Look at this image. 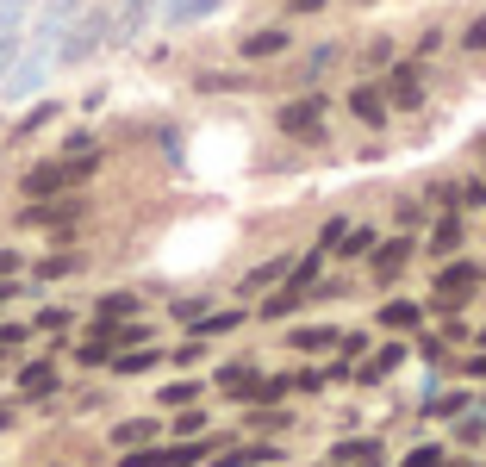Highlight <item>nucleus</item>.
<instances>
[{"label":"nucleus","instance_id":"obj_1","mask_svg":"<svg viewBox=\"0 0 486 467\" xmlns=\"http://www.w3.org/2000/svg\"><path fill=\"white\" fill-rule=\"evenodd\" d=\"M100 169V150L94 156H63V162H38L31 175H25V194H31V206L38 200H56V194H69L75 181H88Z\"/></svg>","mask_w":486,"mask_h":467},{"label":"nucleus","instance_id":"obj_9","mask_svg":"<svg viewBox=\"0 0 486 467\" xmlns=\"http://www.w3.org/2000/svg\"><path fill=\"white\" fill-rule=\"evenodd\" d=\"M405 255H412V237L380 243V249H374V274H399V268H405Z\"/></svg>","mask_w":486,"mask_h":467},{"label":"nucleus","instance_id":"obj_19","mask_svg":"<svg viewBox=\"0 0 486 467\" xmlns=\"http://www.w3.org/2000/svg\"><path fill=\"white\" fill-rule=\"evenodd\" d=\"M19 380H25V393H50V386H56V368H50V361H31Z\"/></svg>","mask_w":486,"mask_h":467},{"label":"nucleus","instance_id":"obj_21","mask_svg":"<svg viewBox=\"0 0 486 467\" xmlns=\"http://www.w3.org/2000/svg\"><path fill=\"white\" fill-rule=\"evenodd\" d=\"M262 462H274V449H262V443H256V449H231L219 467H262Z\"/></svg>","mask_w":486,"mask_h":467},{"label":"nucleus","instance_id":"obj_28","mask_svg":"<svg viewBox=\"0 0 486 467\" xmlns=\"http://www.w3.org/2000/svg\"><path fill=\"white\" fill-rule=\"evenodd\" d=\"M281 268H287V262H268V268H256V274H249V281H243V287H249V293H256V287H268V281H274V274H281Z\"/></svg>","mask_w":486,"mask_h":467},{"label":"nucleus","instance_id":"obj_31","mask_svg":"<svg viewBox=\"0 0 486 467\" xmlns=\"http://www.w3.org/2000/svg\"><path fill=\"white\" fill-rule=\"evenodd\" d=\"M318 6H325V0H293V13H318Z\"/></svg>","mask_w":486,"mask_h":467},{"label":"nucleus","instance_id":"obj_5","mask_svg":"<svg viewBox=\"0 0 486 467\" xmlns=\"http://www.w3.org/2000/svg\"><path fill=\"white\" fill-rule=\"evenodd\" d=\"M418 100H424L418 69H393V75H386V107H399V113H405V107H418Z\"/></svg>","mask_w":486,"mask_h":467},{"label":"nucleus","instance_id":"obj_23","mask_svg":"<svg viewBox=\"0 0 486 467\" xmlns=\"http://www.w3.org/2000/svg\"><path fill=\"white\" fill-rule=\"evenodd\" d=\"M293 306H299V293H293V287H287V293H274V299H268V306H262V318H287V312H293Z\"/></svg>","mask_w":486,"mask_h":467},{"label":"nucleus","instance_id":"obj_27","mask_svg":"<svg viewBox=\"0 0 486 467\" xmlns=\"http://www.w3.org/2000/svg\"><path fill=\"white\" fill-rule=\"evenodd\" d=\"M462 44H468V50H486V13L468 25V31H462Z\"/></svg>","mask_w":486,"mask_h":467},{"label":"nucleus","instance_id":"obj_22","mask_svg":"<svg viewBox=\"0 0 486 467\" xmlns=\"http://www.w3.org/2000/svg\"><path fill=\"white\" fill-rule=\"evenodd\" d=\"M82 268V255H50V262H38V281H56V274H75Z\"/></svg>","mask_w":486,"mask_h":467},{"label":"nucleus","instance_id":"obj_25","mask_svg":"<svg viewBox=\"0 0 486 467\" xmlns=\"http://www.w3.org/2000/svg\"><path fill=\"white\" fill-rule=\"evenodd\" d=\"M337 249H343V255H362V249H374V231H343Z\"/></svg>","mask_w":486,"mask_h":467},{"label":"nucleus","instance_id":"obj_26","mask_svg":"<svg viewBox=\"0 0 486 467\" xmlns=\"http://www.w3.org/2000/svg\"><path fill=\"white\" fill-rule=\"evenodd\" d=\"M405 467H449V455H443V449H412Z\"/></svg>","mask_w":486,"mask_h":467},{"label":"nucleus","instance_id":"obj_18","mask_svg":"<svg viewBox=\"0 0 486 467\" xmlns=\"http://www.w3.org/2000/svg\"><path fill=\"white\" fill-rule=\"evenodd\" d=\"M399 361H405V350H399V343H386V350H380V355H374V361L362 368V380H386V374H393Z\"/></svg>","mask_w":486,"mask_h":467},{"label":"nucleus","instance_id":"obj_30","mask_svg":"<svg viewBox=\"0 0 486 467\" xmlns=\"http://www.w3.org/2000/svg\"><path fill=\"white\" fill-rule=\"evenodd\" d=\"M0 274H19V255L13 249H0Z\"/></svg>","mask_w":486,"mask_h":467},{"label":"nucleus","instance_id":"obj_17","mask_svg":"<svg viewBox=\"0 0 486 467\" xmlns=\"http://www.w3.org/2000/svg\"><path fill=\"white\" fill-rule=\"evenodd\" d=\"M219 386H225V393H238V399H249V386H256V368H238V361H231V368H219Z\"/></svg>","mask_w":486,"mask_h":467},{"label":"nucleus","instance_id":"obj_6","mask_svg":"<svg viewBox=\"0 0 486 467\" xmlns=\"http://www.w3.org/2000/svg\"><path fill=\"white\" fill-rule=\"evenodd\" d=\"M75 212H82V200H38L25 212V225H75Z\"/></svg>","mask_w":486,"mask_h":467},{"label":"nucleus","instance_id":"obj_32","mask_svg":"<svg viewBox=\"0 0 486 467\" xmlns=\"http://www.w3.org/2000/svg\"><path fill=\"white\" fill-rule=\"evenodd\" d=\"M0 430H6V411H0Z\"/></svg>","mask_w":486,"mask_h":467},{"label":"nucleus","instance_id":"obj_4","mask_svg":"<svg viewBox=\"0 0 486 467\" xmlns=\"http://www.w3.org/2000/svg\"><path fill=\"white\" fill-rule=\"evenodd\" d=\"M474 281H481L474 262H449V268L437 274V306H462V299L474 293Z\"/></svg>","mask_w":486,"mask_h":467},{"label":"nucleus","instance_id":"obj_16","mask_svg":"<svg viewBox=\"0 0 486 467\" xmlns=\"http://www.w3.org/2000/svg\"><path fill=\"white\" fill-rule=\"evenodd\" d=\"M131 312H137V299H131V293H107V299H100V324H125Z\"/></svg>","mask_w":486,"mask_h":467},{"label":"nucleus","instance_id":"obj_8","mask_svg":"<svg viewBox=\"0 0 486 467\" xmlns=\"http://www.w3.org/2000/svg\"><path fill=\"white\" fill-rule=\"evenodd\" d=\"M287 44H293V38H287L281 25H268V31H249V38H243V56H281Z\"/></svg>","mask_w":486,"mask_h":467},{"label":"nucleus","instance_id":"obj_24","mask_svg":"<svg viewBox=\"0 0 486 467\" xmlns=\"http://www.w3.org/2000/svg\"><path fill=\"white\" fill-rule=\"evenodd\" d=\"M187 399H200V380H175V386L162 393V405H187Z\"/></svg>","mask_w":486,"mask_h":467},{"label":"nucleus","instance_id":"obj_13","mask_svg":"<svg viewBox=\"0 0 486 467\" xmlns=\"http://www.w3.org/2000/svg\"><path fill=\"white\" fill-rule=\"evenodd\" d=\"M156 361H162V355H156L150 343H143V350H125V355H113L107 368H119V374H143V368H156Z\"/></svg>","mask_w":486,"mask_h":467},{"label":"nucleus","instance_id":"obj_15","mask_svg":"<svg viewBox=\"0 0 486 467\" xmlns=\"http://www.w3.org/2000/svg\"><path fill=\"white\" fill-rule=\"evenodd\" d=\"M430 249H437V255H456V249H462V219H443V225L430 231Z\"/></svg>","mask_w":486,"mask_h":467},{"label":"nucleus","instance_id":"obj_7","mask_svg":"<svg viewBox=\"0 0 486 467\" xmlns=\"http://www.w3.org/2000/svg\"><path fill=\"white\" fill-rule=\"evenodd\" d=\"M350 113L362 118V125H386L393 107H386V94H380V88H356V94H350Z\"/></svg>","mask_w":486,"mask_h":467},{"label":"nucleus","instance_id":"obj_33","mask_svg":"<svg viewBox=\"0 0 486 467\" xmlns=\"http://www.w3.org/2000/svg\"><path fill=\"white\" fill-rule=\"evenodd\" d=\"M331 467H343V462H331Z\"/></svg>","mask_w":486,"mask_h":467},{"label":"nucleus","instance_id":"obj_29","mask_svg":"<svg viewBox=\"0 0 486 467\" xmlns=\"http://www.w3.org/2000/svg\"><path fill=\"white\" fill-rule=\"evenodd\" d=\"M63 324H69V312H56V306H50V312H38V331H63Z\"/></svg>","mask_w":486,"mask_h":467},{"label":"nucleus","instance_id":"obj_11","mask_svg":"<svg viewBox=\"0 0 486 467\" xmlns=\"http://www.w3.org/2000/svg\"><path fill=\"white\" fill-rule=\"evenodd\" d=\"M331 462H343V467H374L380 462V443H337V455Z\"/></svg>","mask_w":486,"mask_h":467},{"label":"nucleus","instance_id":"obj_10","mask_svg":"<svg viewBox=\"0 0 486 467\" xmlns=\"http://www.w3.org/2000/svg\"><path fill=\"white\" fill-rule=\"evenodd\" d=\"M418 318H424V312H418L412 299H386V306H380V324H386V331H418Z\"/></svg>","mask_w":486,"mask_h":467},{"label":"nucleus","instance_id":"obj_14","mask_svg":"<svg viewBox=\"0 0 486 467\" xmlns=\"http://www.w3.org/2000/svg\"><path fill=\"white\" fill-rule=\"evenodd\" d=\"M150 437H156V424H150V418H131V424L113 430V443H119V449H137V443H150Z\"/></svg>","mask_w":486,"mask_h":467},{"label":"nucleus","instance_id":"obj_2","mask_svg":"<svg viewBox=\"0 0 486 467\" xmlns=\"http://www.w3.org/2000/svg\"><path fill=\"white\" fill-rule=\"evenodd\" d=\"M281 131L299 137V143H318L325 137V100H287L281 107Z\"/></svg>","mask_w":486,"mask_h":467},{"label":"nucleus","instance_id":"obj_3","mask_svg":"<svg viewBox=\"0 0 486 467\" xmlns=\"http://www.w3.org/2000/svg\"><path fill=\"white\" fill-rule=\"evenodd\" d=\"M206 455V443H175V449H131L119 467H194Z\"/></svg>","mask_w":486,"mask_h":467},{"label":"nucleus","instance_id":"obj_12","mask_svg":"<svg viewBox=\"0 0 486 467\" xmlns=\"http://www.w3.org/2000/svg\"><path fill=\"white\" fill-rule=\"evenodd\" d=\"M293 350H306V355L337 350V331H325V324H306V331H293Z\"/></svg>","mask_w":486,"mask_h":467},{"label":"nucleus","instance_id":"obj_20","mask_svg":"<svg viewBox=\"0 0 486 467\" xmlns=\"http://www.w3.org/2000/svg\"><path fill=\"white\" fill-rule=\"evenodd\" d=\"M238 324H243V312H213V318H200V337H225Z\"/></svg>","mask_w":486,"mask_h":467}]
</instances>
